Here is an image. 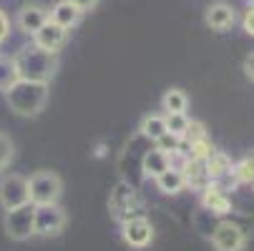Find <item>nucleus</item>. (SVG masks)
<instances>
[{"mask_svg":"<svg viewBox=\"0 0 254 251\" xmlns=\"http://www.w3.org/2000/svg\"><path fill=\"white\" fill-rule=\"evenodd\" d=\"M13 60H15V68H18V78H23V81L48 83L58 70V55L38 48L35 43L20 48L13 55Z\"/></svg>","mask_w":254,"mask_h":251,"instance_id":"1","label":"nucleus"},{"mask_svg":"<svg viewBox=\"0 0 254 251\" xmlns=\"http://www.w3.org/2000/svg\"><path fill=\"white\" fill-rule=\"evenodd\" d=\"M5 100L10 105V111L18 116H38L46 108V100H48V83L18 78L5 91Z\"/></svg>","mask_w":254,"mask_h":251,"instance_id":"2","label":"nucleus"},{"mask_svg":"<svg viewBox=\"0 0 254 251\" xmlns=\"http://www.w3.org/2000/svg\"><path fill=\"white\" fill-rule=\"evenodd\" d=\"M63 191V181L61 176L53 171H38L28 178V199L33 206L41 203H58Z\"/></svg>","mask_w":254,"mask_h":251,"instance_id":"3","label":"nucleus"},{"mask_svg":"<svg viewBox=\"0 0 254 251\" xmlns=\"http://www.w3.org/2000/svg\"><path fill=\"white\" fill-rule=\"evenodd\" d=\"M33 216H35V206L28 201V203H20L15 208H8L5 213V231L10 239L15 241H25L30 239L35 231H33Z\"/></svg>","mask_w":254,"mask_h":251,"instance_id":"4","label":"nucleus"},{"mask_svg":"<svg viewBox=\"0 0 254 251\" xmlns=\"http://www.w3.org/2000/svg\"><path fill=\"white\" fill-rule=\"evenodd\" d=\"M65 226V213L58 203H41L35 206L33 216V231L35 236H56Z\"/></svg>","mask_w":254,"mask_h":251,"instance_id":"5","label":"nucleus"},{"mask_svg":"<svg viewBox=\"0 0 254 251\" xmlns=\"http://www.w3.org/2000/svg\"><path fill=\"white\" fill-rule=\"evenodd\" d=\"M108 206H111V213L119 221H126L131 216H141V213H136L138 211V196H136L131 184H119L111 191V201H108Z\"/></svg>","mask_w":254,"mask_h":251,"instance_id":"6","label":"nucleus"},{"mask_svg":"<svg viewBox=\"0 0 254 251\" xmlns=\"http://www.w3.org/2000/svg\"><path fill=\"white\" fill-rule=\"evenodd\" d=\"M121 234H124V241L133 249H143L154 241V226L146 216H131L121 221Z\"/></svg>","mask_w":254,"mask_h":251,"instance_id":"7","label":"nucleus"},{"mask_svg":"<svg viewBox=\"0 0 254 251\" xmlns=\"http://www.w3.org/2000/svg\"><path fill=\"white\" fill-rule=\"evenodd\" d=\"M28 178L18 176V173H10L0 181V206L5 211L8 208H15L20 203H28Z\"/></svg>","mask_w":254,"mask_h":251,"instance_id":"8","label":"nucleus"},{"mask_svg":"<svg viewBox=\"0 0 254 251\" xmlns=\"http://www.w3.org/2000/svg\"><path fill=\"white\" fill-rule=\"evenodd\" d=\"M211 244L216 251H242L247 244V236H244L242 226H237L232 221H222L211 231Z\"/></svg>","mask_w":254,"mask_h":251,"instance_id":"9","label":"nucleus"},{"mask_svg":"<svg viewBox=\"0 0 254 251\" xmlns=\"http://www.w3.org/2000/svg\"><path fill=\"white\" fill-rule=\"evenodd\" d=\"M65 38H68V30L61 28L58 23H53L51 18L41 25V30L33 33V43L43 50H51V53H58L65 46Z\"/></svg>","mask_w":254,"mask_h":251,"instance_id":"10","label":"nucleus"},{"mask_svg":"<svg viewBox=\"0 0 254 251\" xmlns=\"http://www.w3.org/2000/svg\"><path fill=\"white\" fill-rule=\"evenodd\" d=\"M181 171H184L187 186H191V189H196V191H204V189L211 184L206 158H189V156H187V161L181 163Z\"/></svg>","mask_w":254,"mask_h":251,"instance_id":"11","label":"nucleus"},{"mask_svg":"<svg viewBox=\"0 0 254 251\" xmlns=\"http://www.w3.org/2000/svg\"><path fill=\"white\" fill-rule=\"evenodd\" d=\"M201 203H204V208H209L211 213H219V216H224V213L232 211L229 196L224 194V189L216 184V181H211V184L201 191Z\"/></svg>","mask_w":254,"mask_h":251,"instance_id":"12","label":"nucleus"},{"mask_svg":"<svg viewBox=\"0 0 254 251\" xmlns=\"http://www.w3.org/2000/svg\"><path fill=\"white\" fill-rule=\"evenodd\" d=\"M204 23L211 28V30H229L234 25V8L227 5V3H214L206 8V15H204Z\"/></svg>","mask_w":254,"mask_h":251,"instance_id":"13","label":"nucleus"},{"mask_svg":"<svg viewBox=\"0 0 254 251\" xmlns=\"http://www.w3.org/2000/svg\"><path fill=\"white\" fill-rule=\"evenodd\" d=\"M48 20V10L41 8V5H25L20 13H18V28L23 33H35V30H41V25Z\"/></svg>","mask_w":254,"mask_h":251,"instance_id":"14","label":"nucleus"},{"mask_svg":"<svg viewBox=\"0 0 254 251\" xmlns=\"http://www.w3.org/2000/svg\"><path fill=\"white\" fill-rule=\"evenodd\" d=\"M81 15H83V13H81L73 3H70V0H61V3H56L53 10L48 13V18H51L53 23H58L61 28H65V30L73 28V25L81 20Z\"/></svg>","mask_w":254,"mask_h":251,"instance_id":"15","label":"nucleus"},{"mask_svg":"<svg viewBox=\"0 0 254 251\" xmlns=\"http://www.w3.org/2000/svg\"><path fill=\"white\" fill-rule=\"evenodd\" d=\"M156 186H159V191H164V194H169V196H174V194H179V191H184V189H187L184 171L176 168V166H169L164 173L156 176Z\"/></svg>","mask_w":254,"mask_h":251,"instance_id":"16","label":"nucleus"},{"mask_svg":"<svg viewBox=\"0 0 254 251\" xmlns=\"http://www.w3.org/2000/svg\"><path fill=\"white\" fill-rule=\"evenodd\" d=\"M169 166H171V158H169V153L161 151V149H151L146 156H143V173H146L149 178H156V176L164 173Z\"/></svg>","mask_w":254,"mask_h":251,"instance_id":"17","label":"nucleus"},{"mask_svg":"<svg viewBox=\"0 0 254 251\" xmlns=\"http://www.w3.org/2000/svg\"><path fill=\"white\" fill-rule=\"evenodd\" d=\"M206 166H209V176H211V181H222L224 176L232 173L234 163L227 153H219V151H214L209 158H206Z\"/></svg>","mask_w":254,"mask_h":251,"instance_id":"18","label":"nucleus"},{"mask_svg":"<svg viewBox=\"0 0 254 251\" xmlns=\"http://www.w3.org/2000/svg\"><path fill=\"white\" fill-rule=\"evenodd\" d=\"M161 105H164V111H166V113H187L189 98H187V93L181 91V88H171V91L164 93Z\"/></svg>","mask_w":254,"mask_h":251,"instance_id":"19","label":"nucleus"},{"mask_svg":"<svg viewBox=\"0 0 254 251\" xmlns=\"http://www.w3.org/2000/svg\"><path fill=\"white\" fill-rule=\"evenodd\" d=\"M18 81V68L10 55H0V91H8Z\"/></svg>","mask_w":254,"mask_h":251,"instance_id":"20","label":"nucleus"},{"mask_svg":"<svg viewBox=\"0 0 254 251\" xmlns=\"http://www.w3.org/2000/svg\"><path fill=\"white\" fill-rule=\"evenodd\" d=\"M141 133L146 136V138H151V141H156L159 136H164L166 133L164 116H146V118L141 121Z\"/></svg>","mask_w":254,"mask_h":251,"instance_id":"21","label":"nucleus"},{"mask_svg":"<svg viewBox=\"0 0 254 251\" xmlns=\"http://www.w3.org/2000/svg\"><path fill=\"white\" fill-rule=\"evenodd\" d=\"M232 176L237 184H254V156L239 161L234 168H232Z\"/></svg>","mask_w":254,"mask_h":251,"instance_id":"22","label":"nucleus"},{"mask_svg":"<svg viewBox=\"0 0 254 251\" xmlns=\"http://www.w3.org/2000/svg\"><path fill=\"white\" fill-rule=\"evenodd\" d=\"M164 121H166V131L174 133V136H179V138L184 136V131H187V126H189L187 113H166Z\"/></svg>","mask_w":254,"mask_h":251,"instance_id":"23","label":"nucleus"},{"mask_svg":"<svg viewBox=\"0 0 254 251\" xmlns=\"http://www.w3.org/2000/svg\"><path fill=\"white\" fill-rule=\"evenodd\" d=\"M211 153H214V149H211L209 138H201V141L191 143V146L187 149V156H189V158H209Z\"/></svg>","mask_w":254,"mask_h":251,"instance_id":"24","label":"nucleus"},{"mask_svg":"<svg viewBox=\"0 0 254 251\" xmlns=\"http://www.w3.org/2000/svg\"><path fill=\"white\" fill-rule=\"evenodd\" d=\"M154 143H156V149H161V151H166V153H174V151H179V146H181V138L166 131V133L159 136Z\"/></svg>","mask_w":254,"mask_h":251,"instance_id":"25","label":"nucleus"},{"mask_svg":"<svg viewBox=\"0 0 254 251\" xmlns=\"http://www.w3.org/2000/svg\"><path fill=\"white\" fill-rule=\"evenodd\" d=\"M10 158H13V143H10L8 136L0 133V171L10 163Z\"/></svg>","mask_w":254,"mask_h":251,"instance_id":"26","label":"nucleus"},{"mask_svg":"<svg viewBox=\"0 0 254 251\" xmlns=\"http://www.w3.org/2000/svg\"><path fill=\"white\" fill-rule=\"evenodd\" d=\"M242 25H244V30H247L249 35H254V5H252V8H247V13H244V20H242Z\"/></svg>","mask_w":254,"mask_h":251,"instance_id":"27","label":"nucleus"},{"mask_svg":"<svg viewBox=\"0 0 254 251\" xmlns=\"http://www.w3.org/2000/svg\"><path fill=\"white\" fill-rule=\"evenodd\" d=\"M70 3H73L81 13H86V10H93L98 5V0H70Z\"/></svg>","mask_w":254,"mask_h":251,"instance_id":"28","label":"nucleus"},{"mask_svg":"<svg viewBox=\"0 0 254 251\" xmlns=\"http://www.w3.org/2000/svg\"><path fill=\"white\" fill-rule=\"evenodd\" d=\"M244 73H247L249 81H254V50L244 58Z\"/></svg>","mask_w":254,"mask_h":251,"instance_id":"29","label":"nucleus"},{"mask_svg":"<svg viewBox=\"0 0 254 251\" xmlns=\"http://www.w3.org/2000/svg\"><path fill=\"white\" fill-rule=\"evenodd\" d=\"M8 30H10V23H8V18H5V13L0 10V43H3L5 38H8Z\"/></svg>","mask_w":254,"mask_h":251,"instance_id":"30","label":"nucleus"},{"mask_svg":"<svg viewBox=\"0 0 254 251\" xmlns=\"http://www.w3.org/2000/svg\"><path fill=\"white\" fill-rule=\"evenodd\" d=\"M252 186H254V184H252Z\"/></svg>","mask_w":254,"mask_h":251,"instance_id":"31","label":"nucleus"}]
</instances>
